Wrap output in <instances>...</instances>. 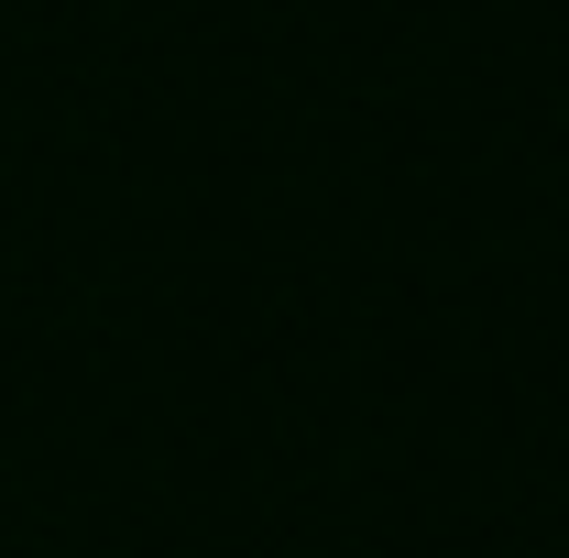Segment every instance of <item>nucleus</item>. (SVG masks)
<instances>
[]
</instances>
